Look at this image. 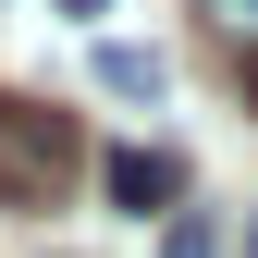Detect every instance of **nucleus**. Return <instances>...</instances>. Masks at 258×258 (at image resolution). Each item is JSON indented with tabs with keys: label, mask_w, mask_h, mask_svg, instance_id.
<instances>
[{
	"label": "nucleus",
	"mask_w": 258,
	"mask_h": 258,
	"mask_svg": "<svg viewBox=\"0 0 258 258\" xmlns=\"http://www.w3.org/2000/svg\"><path fill=\"white\" fill-rule=\"evenodd\" d=\"M86 172L74 123L37 111V99H0V209H61V184Z\"/></svg>",
	"instance_id": "1"
},
{
	"label": "nucleus",
	"mask_w": 258,
	"mask_h": 258,
	"mask_svg": "<svg viewBox=\"0 0 258 258\" xmlns=\"http://www.w3.org/2000/svg\"><path fill=\"white\" fill-rule=\"evenodd\" d=\"M99 184H111V209H136V221H148V209H172V197H184V160H172V148H111V160H99Z\"/></svg>",
	"instance_id": "2"
},
{
	"label": "nucleus",
	"mask_w": 258,
	"mask_h": 258,
	"mask_svg": "<svg viewBox=\"0 0 258 258\" xmlns=\"http://www.w3.org/2000/svg\"><path fill=\"white\" fill-rule=\"evenodd\" d=\"M99 86H111V99H160V86H172V61L136 49V37H99Z\"/></svg>",
	"instance_id": "3"
},
{
	"label": "nucleus",
	"mask_w": 258,
	"mask_h": 258,
	"mask_svg": "<svg viewBox=\"0 0 258 258\" xmlns=\"http://www.w3.org/2000/svg\"><path fill=\"white\" fill-rule=\"evenodd\" d=\"M197 25H209V37H221V49H234V61L258 49V0H197Z\"/></svg>",
	"instance_id": "4"
},
{
	"label": "nucleus",
	"mask_w": 258,
	"mask_h": 258,
	"mask_svg": "<svg viewBox=\"0 0 258 258\" xmlns=\"http://www.w3.org/2000/svg\"><path fill=\"white\" fill-rule=\"evenodd\" d=\"M160 258H221V234H209L197 209H172V221H160Z\"/></svg>",
	"instance_id": "5"
},
{
	"label": "nucleus",
	"mask_w": 258,
	"mask_h": 258,
	"mask_svg": "<svg viewBox=\"0 0 258 258\" xmlns=\"http://www.w3.org/2000/svg\"><path fill=\"white\" fill-rule=\"evenodd\" d=\"M246 99H258V49H246Z\"/></svg>",
	"instance_id": "6"
},
{
	"label": "nucleus",
	"mask_w": 258,
	"mask_h": 258,
	"mask_svg": "<svg viewBox=\"0 0 258 258\" xmlns=\"http://www.w3.org/2000/svg\"><path fill=\"white\" fill-rule=\"evenodd\" d=\"M61 13H99V0H61Z\"/></svg>",
	"instance_id": "7"
}]
</instances>
